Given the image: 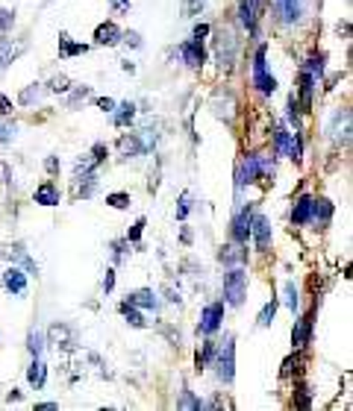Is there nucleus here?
<instances>
[{"mask_svg":"<svg viewBox=\"0 0 353 411\" xmlns=\"http://www.w3.org/2000/svg\"><path fill=\"white\" fill-rule=\"evenodd\" d=\"M218 376L224 382H233V376H236V341L233 335H227L224 338V347L218 350Z\"/></svg>","mask_w":353,"mask_h":411,"instance_id":"obj_1","label":"nucleus"},{"mask_svg":"<svg viewBox=\"0 0 353 411\" xmlns=\"http://www.w3.org/2000/svg\"><path fill=\"white\" fill-rule=\"evenodd\" d=\"M245 294H248V276L241 271H230L224 276V297L230 306H241L245 303Z\"/></svg>","mask_w":353,"mask_h":411,"instance_id":"obj_2","label":"nucleus"},{"mask_svg":"<svg viewBox=\"0 0 353 411\" xmlns=\"http://www.w3.org/2000/svg\"><path fill=\"white\" fill-rule=\"evenodd\" d=\"M218 59H221V65H230L236 59V48H239V41H236V36H233V30L230 27H224L218 32Z\"/></svg>","mask_w":353,"mask_h":411,"instance_id":"obj_3","label":"nucleus"},{"mask_svg":"<svg viewBox=\"0 0 353 411\" xmlns=\"http://www.w3.org/2000/svg\"><path fill=\"white\" fill-rule=\"evenodd\" d=\"M221 320H224V306H221V303L206 306L203 315H201V332H203V335H212V332L221 326Z\"/></svg>","mask_w":353,"mask_h":411,"instance_id":"obj_4","label":"nucleus"},{"mask_svg":"<svg viewBox=\"0 0 353 411\" xmlns=\"http://www.w3.org/2000/svg\"><path fill=\"white\" fill-rule=\"evenodd\" d=\"M103 159H106V147H103V144H97V147L88 153L85 159H80V162L74 165V173H77V176H88V173H92Z\"/></svg>","mask_w":353,"mask_h":411,"instance_id":"obj_5","label":"nucleus"},{"mask_svg":"<svg viewBox=\"0 0 353 411\" xmlns=\"http://www.w3.org/2000/svg\"><path fill=\"white\" fill-rule=\"evenodd\" d=\"M250 232H253V238H256V250H268V244H271V224H268V218H250Z\"/></svg>","mask_w":353,"mask_h":411,"instance_id":"obj_6","label":"nucleus"},{"mask_svg":"<svg viewBox=\"0 0 353 411\" xmlns=\"http://www.w3.org/2000/svg\"><path fill=\"white\" fill-rule=\"evenodd\" d=\"M277 150L283 156H292V159H301V141L292 138L285 129H277Z\"/></svg>","mask_w":353,"mask_h":411,"instance_id":"obj_7","label":"nucleus"},{"mask_svg":"<svg viewBox=\"0 0 353 411\" xmlns=\"http://www.w3.org/2000/svg\"><path fill=\"white\" fill-rule=\"evenodd\" d=\"M271 3L285 24H294V21L301 18V3H297V0H271Z\"/></svg>","mask_w":353,"mask_h":411,"instance_id":"obj_8","label":"nucleus"},{"mask_svg":"<svg viewBox=\"0 0 353 411\" xmlns=\"http://www.w3.org/2000/svg\"><path fill=\"white\" fill-rule=\"evenodd\" d=\"M94 41L97 44H106V48H112V44L121 41V30L112 24V21H106V24H101L94 30Z\"/></svg>","mask_w":353,"mask_h":411,"instance_id":"obj_9","label":"nucleus"},{"mask_svg":"<svg viewBox=\"0 0 353 411\" xmlns=\"http://www.w3.org/2000/svg\"><path fill=\"white\" fill-rule=\"evenodd\" d=\"M3 285H6L12 294H24V291H27V276H24V271L9 268V271L3 273Z\"/></svg>","mask_w":353,"mask_h":411,"instance_id":"obj_10","label":"nucleus"},{"mask_svg":"<svg viewBox=\"0 0 353 411\" xmlns=\"http://www.w3.org/2000/svg\"><path fill=\"white\" fill-rule=\"evenodd\" d=\"M259 171H262V159H259V156H248L245 165H241V173H239V188L245 185V182H253V180H256Z\"/></svg>","mask_w":353,"mask_h":411,"instance_id":"obj_11","label":"nucleus"},{"mask_svg":"<svg viewBox=\"0 0 353 411\" xmlns=\"http://www.w3.org/2000/svg\"><path fill=\"white\" fill-rule=\"evenodd\" d=\"M180 53H183V59L192 65V68H197V65H203V48H201V41H185L183 48H180Z\"/></svg>","mask_w":353,"mask_h":411,"instance_id":"obj_12","label":"nucleus"},{"mask_svg":"<svg viewBox=\"0 0 353 411\" xmlns=\"http://www.w3.org/2000/svg\"><path fill=\"white\" fill-rule=\"evenodd\" d=\"M259 12V0H241V24H245L248 30H253V27H256V15Z\"/></svg>","mask_w":353,"mask_h":411,"instance_id":"obj_13","label":"nucleus"},{"mask_svg":"<svg viewBox=\"0 0 353 411\" xmlns=\"http://www.w3.org/2000/svg\"><path fill=\"white\" fill-rule=\"evenodd\" d=\"M36 203H41V206H57V203H59L57 185H53V182L39 185V188H36Z\"/></svg>","mask_w":353,"mask_h":411,"instance_id":"obj_14","label":"nucleus"},{"mask_svg":"<svg viewBox=\"0 0 353 411\" xmlns=\"http://www.w3.org/2000/svg\"><path fill=\"white\" fill-rule=\"evenodd\" d=\"M292 218H294V224H306V220H312V197H301V200H297Z\"/></svg>","mask_w":353,"mask_h":411,"instance_id":"obj_15","label":"nucleus"},{"mask_svg":"<svg viewBox=\"0 0 353 411\" xmlns=\"http://www.w3.org/2000/svg\"><path fill=\"white\" fill-rule=\"evenodd\" d=\"M312 218L318 224H330V218H333V203H330V200H312Z\"/></svg>","mask_w":353,"mask_h":411,"instance_id":"obj_16","label":"nucleus"},{"mask_svg":"<svg viewBox=\"0 0 353 411\" xmlns=\"http://www.w3.org/2000/svg\"><path fill=\"white\" fill-rule=\"evenodd\" d=\"M248 235H250V212H241V215L236 218V224H233V238H236L239 244H245Z\"/></svg>","mask_w":353,"mask_h":411,"instance_id":"obj_17","label":"nucleus"},{"mask_svg":"<svg viewBox=\"0 0 353 411\" xmlns=\"http://www.w3.org/2000/svg\"><path fill=\"white\" fill-rule=\"evenodd\" d=\"M44 376H48V368H44V361L36 355V361H32V364H30V370H27V379H30V385L41 388V385H44Z\"/></svg>","mask_w":353,"mask_h":411,"instance_id":"obj_18","label":"nucleus"},{"mask_svg":"<svg viewBox=\"0 0 353 411\" xmlns=\"http://www.w3.org/2000/svg\"><path fill=\"white\" fill-rule=\"evenodd\" d=\"M333 138L347 144V138H350V112L336 115V132H333Z\"/></svg>","mask_w":353,"mask_h":411,"instance_id":"obj_19","label":"nucleus"},{"mask_svg":"<svg viewBox=\"0 0 353 411\" xmlns=\"http://www.w3.org/2000/svg\"><path fill=\"white\" fill-rule=\"evenodd\" d=\"M124 303L139 306V308H153V306H157V297H153V291H136V294H130Z\"/></svg>","mask_w":353,"mask_h":411,"instance_id":"obj_20","label":"nucleus"},{"mask_svg":"<svg viewBox=\"0 0 353 411\" xmlns=\"http://www.w3.org/2000/svg\"><path fill=\"white\" fill-rule=\"evenodd\" d=\"M48 335H50V341H53V344H59V347H71V329H68V326L53 324Z\"/></svg>","mask_w":353,"mask_h":411,"instance_id":"obj_21","label":"nucleus"},{"mask_svg":"<svg viewBox=\"0 0 353 411\" xmlns=\"http://www.w3.org/2000/svg\"><path fill=\"white\" fill-rule=\"evenodd\" d=\"M118 147H121V153H124V156H139V153L145 150V144H141L136 136H124Z\"/></svg>","mask_w":353,"mask_h":411,"instance_id":"obj_22","label":"nucleus"},{"mask_svg":"<svg viewBox=\"0 0 353 411\" xmlns=\"http://www.w3.org/2000/svg\"><path fill=\"white\" fill-rule=\"evenodd\" d=\"M85 50H88L85 44H74L65 32L59 36V53H62V56H77V53H85Z\"/></svg>","mask_w":353,"mask_h":411,"instance_id":"obj_23","label":"nucleus"},{"mask_svg":"<svg viewBox=\"0 0 353 411\" xmlns=\"http://www.w3.org/2000/svg\"><path fill=\"white\" fill-rule=\"evenodd\" d=\"M306 338H309V320L303 317V320H297V326L292 332V344H294V347H303Z\"/></svg>","mask_w":353,"mask_h":411,"instance_id":"obj_24","label":"nucleus"},{"mask_svg":"<svg viewBox=\"0 0 353 411\" xmlns=\"http://www.w3.org/2000/svg\"><path fill=\"white\" fill-rule=\"evenodd\" d=\"M132 115H136V106H132V103H121L118 112H115V124L118 127H127L130 120H132Z\"/></svg>","mask_w":353,"mask_h":411,"instance_id":"obj_25","label":"nucleus"},{"mask_svg":"<svg viewBox=\"0 0 353 411\" xmlns=\"http://www.w3.org/2000/svg\"><path fill=\"white\" fill-rule=\"evenodd\" d=\"M12 56H15L12 41H9V39H0V68H6V65L12 62Z\"/></svg>","mask_w":353,"mask_h":411,"instance_id":"obj_26","label":"nucleus"},{"mask_svg":"<svg viewBox=\"0 0 353 411\" xmlns=\"http://www.w3.org/2000/svg\"><path fill=\"white\" fill-rule=\"evenodd\" d=\"M121 312L127 315V320H130V324L136 326V329H141V326H145V317H141V315L136 312V306H130V303H121Z\"/></svg>","mask_w":353,"mask_h":411,"instance_id":"obj_27","label":"nucleus"},{"mask_svg":"<svg viewBox=\"0 0 353 411\" xmlns=\"http://www.w3.org/2000/svg\"><path fill=\"white\" fill-rule=\"evenodd\" d=\"M256 76V85H259V92H265V94H271L274 88H277V80H274V76H268L265 71H259V74H253Z\"/></svg>","mask_w":353,"mask_h":411,"instance_id":"obj_28","label":"nucleus"},{"mask_svg":"<svg viewBox=\"0 0 353 411\" xmlns=\"http://www.w3.org/2000/svg\"><path fill=\"white\" fill-rule=\"evenodd\" d=\"M274 315H277V299H271V303H268V306L262 308V312H259V320H256V324H259V326H271V320H274Z\"/></svg>","mask_w":353,"mask_h":411,"instance_id":"obj_29","label":"nucleus"},{"mask_svg":"<svg viewBox=\"0 0 353 411\" xmlns=\"http://www.w3.org/2000/svg\"><path fill=\"white\" fill-rule=\"evenodd\" d=\"M306 74L312 76V80H318V76L324 74V59H321V56H318V59H309V62H306Z\"/></svg>","mask_w":353,"mask_h":411,"instance_id":"obj_30","label":"nucleus"},{"mask_svg":"<svg viewBox=\"0 0 353 411\" xmlns=\"http://www.w3.org/2000/svg\"><path fill=\"white\" fill-rule=\"evenodd\" d=\"M201 9H203V0H185V3H183V15L185 18H194Z\"/></svg>","mask_w":353,"mask_h":411,"instance_id":"obj_31","label":"nucleus"},{"mask_svg":"<svg viewBox=\"0 0 353 411\" xmlns=\"http://www.w3.org/2000/svg\"><path fill=\"white\" fill-rule=\"evenodd\" d=\"M106 203L112 206V209H127L130 206V194H109Z\"/></svg>","mask_w":353,"mask_h":411,"instance_id":"obj_32","label":"nucleus"},{"mask_svg":"<svg viewBox=\"0 0 353 411\" xmlns=\"http://www.w3.org/2000/svg\"><path fill=\"white\" fill-rule=\"evenodd\" d=\"M241 259H245V253H239L236 247H230V244L221 250V262H241Z\"/></svg>","mask_w":353,"mask_h":411,"instance_id":"obj_33","label":"nucleus"},{"mask_svg":"<svg viewBox=\"0 0 353 411\" xmlns=\"http://www.w3.org/2000/svg\"><path fill=\"white\" fill-rule=\"evenodd\" d=\"M285 306L292 308H297V288H294V282H285Z\"/></svg>","mask_w":353,"mask_h":411,"instance_id":"obj_34","label":"nucleus"},{"mask_svg":"<svg viewBox=\"0 0 353 411\" xmlns=\"http://www.w3.org/2000/svg\"><path fill=\"white\" fill-rule=\"evenodd\" d=\"M71 83H68V76H53L50 80V92H68Z\"/></svg>","mask_w":353,"mask_h":411,"instance_id":"obj_35","label":"nucleus"},{"mask_svg":"<svg viewBox=\"0 0 353 411\" xmlns=\"http://www.w3.org/2000/svg\"><path fill=\"white\" fill-rule=\"evenodd\" d=\"M12 24H15V15L9 9H0V30H9Z\"/></svg>","mask_w":353,"mask_h":411,"instance_id":"obj_36","label":"nucleus"},{"mask_svg":"<svg viewBox=\"0 0 353 411\" xmlns=\"http://www.w3.org/2000/svg\"><path fill=\"white\" fill-rule=\"evenodd\" d=\"M30 350H32V355H41V335L39 332H32L30 335Z\"/></svg>","mask_w":353,"mask_h":411,"instance_id":"obj_37","label":"nucleus"},{"mask_svg":"<svg viewBox=\"0 0 353 411\" xmlns=\"http://www.w3.org/2000/svg\"><path fill=\"white\" fill-rule=\"evenodd\" d=\"M97 109H103V112H115V100H109V97H97Z\"/></svg>","mask_w":353,"mask_h":411,"instance_id":"obj_38","label":"nucleus"},{"mask_svg":"<svg viewBox=\"0 0 353 411\" xmlns=\"http://www.w3.org/2000/svg\"><path fill=\"white\" fill-rule=\"evenodd\" d=\"M185 215H189V194L180 197V209H176V218H180V220H183Z\"/></svg>","mask_w":353,"mask_h":411,"instance_id":"obj_39","label":"nucleus"},{"mask_svg":"<svg viewBox=\"0 0 353 411\" xmlns=\"http://www.w3.org/2000/svg\"><path fill=\"white\" fill-rule=\"evenodd\" d=\"M180 405H183V408H201V403H197V399H192V397H189V391L183 394V399H180Z\"/></svg>","mask_w":353,"mask_h":411,"instance_id":"obj_40","label":"nucleus"},{"mask_svg":"<svg viewBox=\"0 0 353 411\" xmlns=\"http://www.w3.org/2000/svg\"><path fill=\"white\" fill-rule=\"evenodd\" d=\"M141 229H145V220H139V224L130 229V241H139L141 238Z\"/></svg>","mask_w":353,"mask_h":411,"instance_id":"obj_41","label":"nucleus"},{"mask_svg":"<svg viewBox=\"0 0 353 411\" xmlns=\"http://www.w3.org/2000/svg\"><path fill=\"white\" fill-rule=\"evenodd\" d=\"M115 288V273L112 271H106V280H103V291H112Z\"/></svg>","mask_w":353,"mask_h":411,"instance_id":"obj_42","label":"nucleus"},{"mask_svg":"<svg viewBox=\"0 0 353 411\" xmlns=\"http://www.w3.org/2000/svg\"><path fill=\"white\" fill-rule=\"evenodd\" d=\"M0 112H3V115L12 112V103H9V97H6V94H0Z\"/></svg>","mask_w":353,"mask_h":411,"instance_id":"obj_43","label":"nucleus"},{"mask_svg":"<svg viewBox=\"0 0 353 411\" xmlns=\"http://www.w3.org/2000/svg\"><path fill=\"white\" fill-rule=\"evenodd\" d=\"M115 12H130V0H112Z\"/></svg>","mask_w":353,"mask_h":411,"instance_id":"obj_44","label":"nucleus"},{"mask_svg":"<svg viewBox=\"0 0 353 411\" xmlns=\"http://www.w3.org/2000/svg\"><path fill=\"white\" fill-rule=\"evenodd\" d=\"M203 36H209V24H197V27H194V39L201 41Z\"/></svg>","mask_w":353,"mask_h":411,"instance_id":"obj_45","label":"nucleus"},{"mask_svg":"<svg viewBox=\"0 0 353 411\" xmlns=\"http://www.w3.org/2000/svg\"><path fill=\"white\" fill-rule=\"evenodd\" d=\"M121 39H127V44H132V48H141V39L136 32H127V36H121Z\"/></svg>","mask_w":353,"mask_h":411,"instance_id":"obj_46","label":"nucleus"},{"mask_svg":"<svg viewBox=\"0 0 353 411\" xmlns=\"http://www.w3.org/2000/svg\"><path fill=\"white\" fill-rule=\"evenodd\" d=\"M32 97H39V88H27V92L24 94H21V100H24V103H30V100Z\"/></svg>","mask_w":353,"mask_h":411,"instance_id":"obj_47","label":"nucleus"},{"mask_svg":"<svg viewBox=\"0 0 353 411\" xmlns=\"http://www.w3.org/2000/svg\"><path fill=\"white\" fill-rule=\"evenodd\" d=\"M44 168H48V171H57L59 162H57V159H48V162H44Z\"/></svg>","mask_w":353,"mask_h":411,"instance_id":"obj_48","label":"nucleus"},{"mask_svg":"<svg viewBox=\"0 0 353 411\" xmlns=\"http://www.w3.org/2000/svg\"><path fill=\"white\" fill-rule=\"evenodd\" d=\"M39 408H41V411H53V408H57V403H41Z\"/></svg>","mask_w":353,"mask_h":411,"instance_id":"obj_49","label":"nucleus"}]
</instances>
